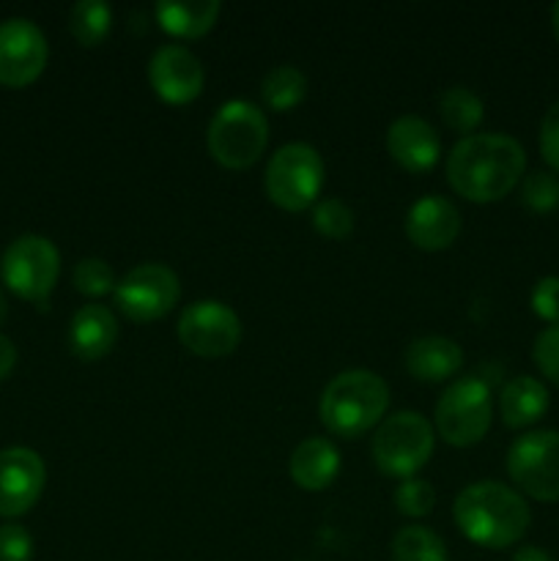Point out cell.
<instances>
[{"mask_svg": "<svg viewBox=\"0 0 559 561\" xmlns=\"http://www.w3.org/2000/svg\"><path fill=\"white\" fill-rule=\"evenodd\" d=\"M524 170V146L510 135H469L447 157L449 186L475 203L502 201L518 186Z\"/></svg>", "mask_w": 559, "mask_h": 561, "instance_id": "cell-1", "label": "cell"}, {"mask_svg": "<svg viewBox=\"0 0 559 561\" xmlns=\"http://www.w3.org/2000/svg\"><path fill=\"white\" fill-rule=\"evenodd\" d=\"M453 518L466 540L482 548H507L529 529V504L502 482L482 480L466 485L453 504Z\"/></svg>", "mask_w": 559, "mask_h": 561, "instance_id": "cell-2", "label": "cell"}, {"mask_svg": "<svg viewBox=\"0 0 559 561\" xmlns=\"http://www.w3.org/2000/svg\"><path fill=\"white\" fill-rule=\"evenodd\" d=\"M389 387L373 370L338 373L321 394L318 414L340 438H360L387 414Z\"/></svg>", "mask_w": 559, "mask_h": 561, "instance_id": "cell-3", "label": "cell"}, {"mask_svg": "<svg viewBox=\"0 0 559 561\" xmlns=\"http://www.w3.org/2000/svg\"><path fill=\"white\" fill-rule=\"evenodd\" d=\"M269 142V121L258 104L247 99H230L208 121V153L223 168L244 170L261 159Z\"/></svg>", "mask_w": 559, "mask_h": 561, "instance_id": "cell-4", "label": "cell"}, {"mask_svg": "<svg viewBox=\"0 0 559 561\" xmlns=\"http://www.w3.org/2000/svg\"><path fill=\"white\" fill-rule=\"evenodd\" d=\"M433 455V425L417 411H398L378 425L373 460L387 477L409 480Z\"/></svg>", "mask_w": 559, "mask_h": 561, "instance_id": "cell-5", "label": "cell"}, {"mask_svg": "<svg viewBox=\"0 0 559 561\" xmlns=\"http://www.w3.org/2000/svg\"><path fill=\"white\" fill-rule=\"evenodd\" d=\"M323 186V159L307 142H285L266 164V195L285 211H305Z\"/></svg>", "mask_w": 559, "mask_h": 561, "instance_id": "cell-6", "label": "cell"}, {"mask_svg": "<svg viewBox=\"0 0 559 561\" xmlns=\"http://www.w3.org/2000/svg\"><path fill=\"white\" fill-rule=\"evenodd\" d=\"M491 389L482 378H458L444 389L436 403V431L453 447H471L482 442L491 427Z\"/></svg>", "mask_w": 559, "mask_h": 561, "instance_id": "cell-7", "label": "cell"}, {"mask_svg": "<svg viewBox=\"0 0 559 561\" xmlns=\"http://www.w3.org/2000/svg\"><path fill=\"white\" fill-rule=\"evenodd\" d=\"M3 283L16 296L36 305H47L60 274V252L47 236L25 233L11 241L0 261Z\"/></svg>", "mask_w": 559, "mask_h": 561, "instance_id": "cell-8", "label": "cell"}, {"mask_svg": "<svg viewBox=\"0 0 559 561\" xmlns=\"http://www.w3.org/2000/svg\"><path fill=\"white\" fill-rule=\"evenodd\" d=\"M115 305L129 321L151 323L168 316L181 296L179 274L164 263H140L115 283Z\"/></svg>", "mask_w": 559, "mask_h": 561, "instance_id": "cell-9", "label": "cell"}, {"mask_svg": "<svg viewBox=\"0 0 559 561\" xmlns=\"http://www.w3.org/2000/svg\"><path fill=\"white\" fill-rule=\"evenodd\" d=\"M507 474L535 502H559V431H532L507 449Z\"/></svg>", "mask_w": 559, "mask_h": 561, "instance_id": "cell-10", "label": "cell"}, {"mask_svg": "<svg viewBox=\"0 0 559 561\" xmlns=\"http://www.w3.org/2000/svg\"><path fill=\"white\" fill-rule=\"evenodd\" d=\"M179 340L186 351L206 359L233 354L241 340V321L225 301L201 299L179 318Z\"/></svg>", "mask_w": 559, "mask_h": 561, "instance_id": "cell-11", "label": "cell"}, {"mask_svg": "<svg viewBox=\"0 0 559 561\" xmlns=\"http://www.w3.org/2000/svg\"><path fill=\"white\" fill-rule=\"evenodd\" d=\"M47 38L27 16H9L0 22V85L25 88L47 66Z\"/></svg>", "mask_w": 559, "mask_h": 561, "instance_id": "cell-12", "label": "cell"}, {"mask_svg": "<svg viewBox=\"0 0 559 561\" xmlns=\"http://www.w3.org/2000/svg\"><path fill=\"white\" fill-rule=\"evenodd\" d=\"M47 469L42 455L27 447L0 449V515L16 518L42 499Z\"/></svg>", "mask_w": 559, "mask_h": 561, "instance_id": "cell-13", "label": "cell"}, {"mask_svg": "<svg viewBox=\"0 0 559 561\" xmlns=\"http://www.w3.org/2000/svg\"><path fill=\"white\" fill-rule=\"evenodd\" d=\"M203 80L206 71L201 58L181 44H164L148 60V82L168 104H186L201 96Z\"/></svg>", "mask_w": 559, "mask_h": 561, "instance_id": "cell-14", "label": "cell"}, {"mask_svg": "<svg viewBox=\"0 0 559 561\" xmlns=\"http://www.w3.org/2000/svg\"><path fill=\"white\" fill-rule=\"evenodd\" d=\"M387 151L409 173H425L438 162L442 142L420 115H400L387 129Z\"/></svg>", "mask_w": 559, "mask_h": 561, "instance_id": "cell-15", "label": "cell"}, {"mask_svg": "<svg viewBox=\"0 0 559 561\" xmlns=\"http://www.w3.org/2000/svg\"><path fill=\"white\" fill-rule=\"evenodd\" d=\"M460 233V214L447 197L425 195L406 214V236L422 250H447Z\"/></svg>", "mask_w": 559, "mask_h": 561, "instance_id": "cell-16", "label": "cell"}, {"mask_svg": "<svg viewBox=\"0 0 559 561\" xmlns=\"http://www.w3.org/2000/svg\"><path fill=\"white\" fill-rule=\"evenodd\" d=\"M115 340H118V321H115L113 310H107L104 305H85L71 318L69 345L80 359H102L113 351Z\"/></svg>", "mask_w": 559, "mask_h": 561, "instance_id": "cell-17", "label": "cell"}, {"mask_svg": "<svg viewBox=\"0 0 559 561\" xmlns=\"http://www.w3.org/2000/svg\"><path fill=\"white\" fill-rule=\"evenodd\" d=\"M406 370L414 378L427 383L444 381V378L455 376L464 367V351L455 340L447 337H420L406 348Z\"/></svg>", "mask_w": 559, "mask_h": 561, "instance_id": "cell-18", "label": "cell"}, {"mask_svg": "<svg viewBox=\"0 0 559 561\" xmlns=\"http://www.w3.org/2000/svg\"><path fill=\"white\" fill-rule=\"evenodd\" d=\"M340 471V453L329 438L310 436L290 455V477L305 491H323Z\"/></svg>", "mask_w": 559, "mask_h": 561, "instance_id": "cell-19", "label": "cell"}, {"mask_svg": "<svg viewBox=\"0 0 559 561\" xmlns=\"http://www.w3.org/2000/svg\"><path fill=\"white\" fill-rule=\"evenodd\" d=\"M499 411H502L504 425L513 431L535 425L548 411V389L532 376L510 378L499 394Z\"/></svg>", "mask_w": 559, "mask_h": 561, "instance_id": "cell-20", "label": "cell"}, {"mask_svg": "<svg viewBox=\"0 0 559 561\" xmlns=\"http://www.w3.org/2000/svg\"><path fill=\"white\" fill-rule=\"evenodd\" d=\"M157 22L168 33L179 38H201L214 27L219 16L217 0H195V3H175V0H162L153 9Z\"/></svg>", "mask_w": 559, "mask_h": 561, "instance_id": "cell-21", "label": "cell"}, {"mask_svg": "<svg viewBox=\"0 0 559 561\" xmlns=\"http://www.w3.org/2000/svg\"><path fill=\"white\" fill-rule=\"evenodd\" d=\"M305 93H307V77L290 64L274 66V69H269L266 77L261 80L263 102H266L272 110H277V113L294 110L296 104L305 99Z\"/></svg>", "mask_w": 559, "mask_h": 561, "instance_id": "cell-22", "label": "cell"}, {"mask_svg": "<svg viewBox=\"0 0 559 561\" xmlns=\"http://www.w3.org/2000/svg\"><path fill=\"white\" fill-rule=\"evenodd\" d=\"M438 113L449 129L469 137V131L482 124V99L466 85H453L438 99Z\"/></svg>", "mask_w": 559, "mask_h": 561, "instance_id": "cell-23", "label": "cell"}, {"mask_svg": "<svg viewBox=\"0 0 559 561\" xmlns=\"http://www.w3.org/2000/svg\"><path fill=\"white\" fill-rule=\"evenodd\" d=\"M69 27L82 47H96L113 27V9L104 0H80L71 5Z\"/></svg>", "mask_w": 559, "mask_h": 561, "instance_id": "cell-24", "label": "cell"}, {"mask_svg": "<svg viewBox=\"0 0 559 561\" xmlns=\"http://www.w3.org/2000/svg\"><path fill=\"white\" fill-rule=\"evenodd\" d=\"M392 561H447V548L425 526H403L392 540Z\"/></svg>", "mask_w": 559, "mask_h": 561, "instance_id": "cell-25", "label": "cell"}, {"mask_svg": "<svg viewBox=\"0 0 559 561\" xmlns=\"http://www.w3.org/2000/svg\"><path fill=\"white\" fill-rule=\"evenodd\" d=\"M521 203L537 214H548L559 208V179L546 170H532L521 181Z\"/></svg>", "mask_w": 559, "mask_h": 561, "instance_id": "cell-26", "label": "cell"}, {"mask_svg": "<svg viewBox=\"0 0 559 561\" xmlns=\"http://www.w3.org/2000/svg\"><path fill=\"white\" fill-rule=\"evenodd\" d=\"M312 225H316V230L321 236L340 241L345 236H351V230H354V211L343 201H338V197H327V201L316 203Z\"/></svg>", "mask_w": 559, "mask_h": 561, "instance_id": "cell-27", "label": "cell"}, {"mask_svg": "<svg viewBox=\"0 0 559 561\" xmlns=\"http://www.w3.org/2000/svg\"><path fill=\"white\" fill-rule=\"evenodd\" d=\"M395 504L409 518H422V515L436 507V491L427 480L409 477V480H400V485L395 488Z\"/></svg>", "mask_w": 559, "mask_h": 561, "instance_id": "cell-28", "label": "cell"}, {"mask_svg": "<svg viewBox=\"0 0 559 561\" xmlns=\"http://www.w3.org/2000/svg\"><path fill=\"white\" fill-rule=\"evenodd\" d=\"M75 288L85 296H104L115 290V274L102 257H85L75 266Z\"/></svg>", "mask_w": 559, "mask_h": 561, "instance_id": "cell-29", "label": "cell"}, {"mask_svg": "<svg viewBox=\"0 0 559 561\" xmlns=\"http://www.w3.org/2000/svg\"><path fill=\"white\" fill-rule=\"evenodd\" d=\"M532 359H535L537 370L559 387V323L543 329L532 345Z\"/></svg>", "mask_w": 559, "mask_h": 561, "instance_id": "cell-30", "label": "cell"}, {"mask_svg": "<svg viewBox=\"0 0 559 561\" xmlns=\"http://www.w3.org/2000/svg\"><path fill=\"white\" fill-rule=\"evenodd\" d=\"M33 537L25 526L3 524L0 526V561H31Z\"/></svg>", "mask_w": 559, "mask_h": 561, "instance_id": "cell-31", "label": "cell"}, {"mask_svg": "<svg viewBox=\"0 0 559 561\" xmlns=\"http://www.w3.org/2000/svg\"><path fill=\"white\" fill-rule=\"evenodd\" d=\"M532 310L537 318L559 323V277H543L532 290Z\"/></svg>", "mask_w": 559, "mask_h": 561, "instance_id": "cell-32", "label": "cell"}, {"mask_svg": "<svg viewBox=\"0 0 559 561\" xmlns=\"http://www.w3.org/2000/svg\"><path fill=\"white\" fill-rule=\"evenodd\" d=\"M540 153L548 162V168H554L559 173V102L548 107V113L543 115L540 124Z\"/></svg>", "mask_w": 559, "mask_h": 561, "instance_id": "cell-33", "label": "cell"}, {"mask_svg": "<svg viewBox=\"0 0 559 561\" xmlns=\"http://www.w3.org/2000/svg\"><path fill=\"white\" fill-rule=\"evenodd\" d=\"M16 365V345L5 334H0V381L9 378V373Z\"/></svg>", "mask_w": 559, "mask_h": 561, "instance_id": "cell-34", "label": "cell"}, {"mask_svg": "<svg viewBox=\"0 0 559 561\" xmlns=\"http://www.w3.org/2000/svg\"><path fill=\"white\" fill-rule=\"evenodd\" d=\"M513 561H554V559L548 557V553L543 551V548L526 546V548H518V551H515Z\"/></svg>", "mask_w": 559, "mask_h": 561, "instance_id": "cell-35", "label": "cell"}, {"mask_svg": "<svg viewBox=\"0 0 559 561\" xmlns=\"http://www.w3.org/2000/svg\"><path fill=\"white\" fill-rule=\"evenodd\" d=\"M551 27H554V36H557V42H559V3H554V9H551Z\"/></svg>", "mask_w": 559, "mask_h": 561, "instance_id": "cell-36", "label": "cell"}, {"mask_svg": "<svg viewBox=\"0 0 559 561\" xmlns=\"http://www.w3.org/2000/svg\"><path fill=\"white\" fill-rule=\"evenodd\" d=\"M5 316H9V301H5L3 290H0V323L5 321Z\"/></svg>", "mask_w": 559, "mask_h": 561, "instance_id": "cell-37", "label": "cell"}]
</instances>
